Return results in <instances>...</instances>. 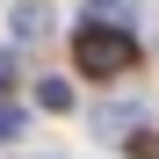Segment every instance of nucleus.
<instances>
[{"label": "nucleus", "mask_w": 159, "mask_h": 159, "mask_svg": "<svg viewBox=\"0 0 159 159\" xmlns=\"http://www.w3.org/2000/svg\"><path fill=\"white\" fill-rule=\"evenodd\" d=\"M22 123H29V116H22L15 101H0V138H22Z\"/></svg>", "instance_id": "nucleus-5"}, {"label": "nucleus", "mask_w": 159, "mask_h": 159, "mask_svg": "<svg viewBox=\"0 0 159 159\" xmlns=\"http://www.w3.org/2000/svg\"><path fill=\"white\" fill-rule=\"evenodd\" d=\"M72 58H80V80H123L130 65H138V36L116 29V22H80Z\"/></svg>", "instance_id": "nucleus-1"}, {"label": "nucleus", "mask_w": 159, "mask_h": 159, "mask_svg": "<svg viewBox=\"0 0 159 159\" xmlns=\"http://www.w3.org/2000/svg\"><path fill=\"white\" fill-rule=\"evenodd\" d=\"M0 87H15V51H0Z\"/></svg>", "instance_id": "nucleus-7"}, {"label": "nucleus", "mask_w": 159, "mask_h": 159, "mask_svg": "<svg viewBox=\"0 0 159 159\" xmlns=\"http://www.w3.org/2000/svg\"><path fill=\"white\" fill-rule=\"evenodd\" d=\"M36 101H43V109H72V87H65V80H43Z\"/></svg>", "instance_id": "nucleus-4"}, {"label": "nucleus", "mask_w": 159, "mask_h": 159, "mask_svg": "<svg viewBox=\"0 0 159 159\" xmlns=\"http://www.w3.org/2000/svg\"><path fill=\"white\" fill-rule=\"evenodd\" d=\"M51 36V7L29 0V7H15V43H43Z\"/></svg>", "instance_id": "nucleus-3"}, {"label": "nucleus", "mask_w": 159, "mask_h": 159, "mask_svg": "<svg viewBox=\"0 0 159 159\" xmlns=\"http://www.w3.org/2000/svg\"><path fill=\"white\" fill-rule=\"evenodd\" d=\"M130 159H159V138H152V130H138V138H130Z\"/></svg>", "instance_id": "nucleus-6"}, {"label": "nucleus", "mask_w": 159, "mask_h": 159, "mask_svg": "<svg viewBox=\"0 0 159 159\" xmlns=\"http://www.w3.org/2000/svg\"><path fill=\"white\" fill-rule=\"evenodd\" d=\"M101 138H130V130H145V109H130V101H116V109H101L94 116Z\"/></svg>", "instance_id": "nucleus-2"}]
</instances>
